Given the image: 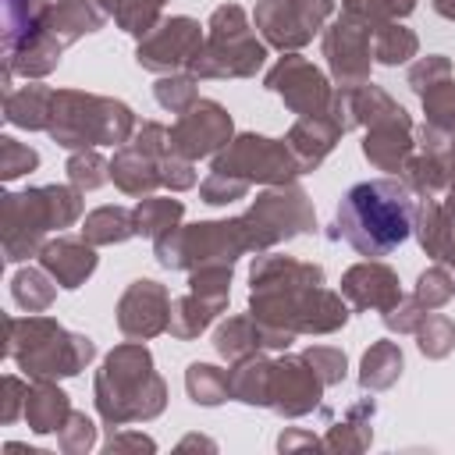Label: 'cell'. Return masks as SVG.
<instances>
[{"label": "cell", "instance_id": "1", "mask_svg": "<svg viewBox=\"0 0 455 455\" xmlns=\"http://www.w3.org/2000/svg\"><path fill=\"white\" fill-rule=\"evenodd\" d=\"M412 192L402 181L377 178L352 185L338 203V231L341 238L366 259L387 256L412 231Z\"/></svg>", "mask_w": 455, "mask_h": 455}, {"label": "cell", "instance_id": "2", "mask_svg": "<svg viewBox=\"0 0 455 455\" xmlns=\"http://www.w3.org/2000/svg\"><path fill=\"white\" fill-rule=\"evenodd\" d=\"M96 402L107 423L149 419L164 409V380L153 373V355L139 341L107 355L96 377Z\"/></svg>", "mask_w": 455, "mask_h": 455}, {"label": "cell", "instance_id": "3", "mask_svg": "<svg viewBox=\"0 0 455 455\" xmlns=\"http://www.w3.org/2000/svg\"><path fill=\"white\" fill-rule=\"evenodd\" d=\"M132 124L135 117L121 100L89 96V92H53L46 132L68 149H85V146H124Z\"/></svg>", "mask_w": 455, "mask_h": 455}, {"label": "cell", "instance_id": "4", "mask_svg": "<svg viewBox=\"0 0 455 455\" xmlns=\"http://www.w3.org/2000/svg\"><path fill=\"white\" fill-rule=\"evenodd\" d=\"M249 309L259 323L284 331V334H327L338 331L348 320L345 302L327 291L323 284H302V288H274V291H252Z\"/></svg>", "mask_w": 455, "mask_h": 455}, {"label": "cell", "instance_id": "5", "mask_svg": "<svg viewBox=\"0 0 455 455\" xmlns=\"http://www.w3.org/2000/svg\"><path fill=\"white\" fill-rule=\"evenodd\" d=\"M210 36L199 50V57L188 64L199 78H249L259 71L267 50L249 32L245 11L235 4H224L210 14Z\"/></svg>", "mask_w": 455, "mask_h": 455}, {"label": "cell", "instance_id": "6", "mask_svg": "<svg viewBox=\"0 0 455 455\" xmlns=\"http://www.w3.org/2000/svg\"><path fill=\"white\" fill-rule=\"evenodd\" d=\"M213 171L238 178L245 185H252V181L288 185L295 174H302L291 146L277 142V139H263V135H238L235 142H228V149L213 160Z\"/></svg>", "mask_w": 455, "mask_h": 455}, {"label": "cell", "instance_id": "7", "mask_svg": "<svg viewBox=\"0 0 455 455\" xmlns=\"http://www.w3.org/2000/svg\"><path fill=\"white\" fill-rule=\"evenodd\" d=\"M249 249H267L274 242H284L291 235H302L313 228V206L302 188L281 185L263 196H256L252 210L242 217Z\"/></svg>", "mask_w": 455, "mask_h": 455}, {"label": "cell", "instance_id": "8", "mask_svg": "<svg viewBox=\"0 0 455 455\" xmlns=\"http://www.w3.org/2000/svg\"><path fill=\"white\" fill-rule=\"evenodd\" d=\"M25 331H28V352H18V363L28 370V373H39V377H71L78 373L89 359H92V341L82 338V334H68L60 323L46 320V316H32L25 320Z\"/></svg>", "mask_w": 455, "mask_h": 455}, {"label": "cell", "instance_id": "9", "mask_svg": "<svg viewBox=\"0 0 455 455\" xmlns=\"http://www.w3.org/2000/svg\"><path fill=\"white\" fill-rule=\"evenodd\" d=\"M4 210H7V235L21 228L28 252H36L39 235L50 231V228H68L78 217L82 199H78L75 188L50 185V188H28L21 196H7Z\"/></svg>", "mask_w": 455, "mask_h": 455}, {"label": "cell", "instance_id": "10", "mask_svg": "<svg viewBox=\"0 0 455 455\" xmlns=\"http://www.w3.org/2000/svg\"><path fill=\"white\" fill-rule=\"evenodd\" d=\"M171 153V142H167V128L149 121L139 128L135 139H128L117 156L110 160V178L121 192L128 196H142V192H153L156 185H164V160Z\"/></svg>", "mask_w": 455, "mask_h": 455}, {"label": "cell", "instance_id": "11", "mask_svg": "<svg viewBox=\"0 0 455 455\" xmlns=\"http://www.w3.org/2000/svg\"><path fill=\"white\" fill-rule=\"evenodd\" d=\"M331 11H334V0H259L252 18L270 46L295 50V46H306L323 28Z\"/></svg>", "mask_w": 455, "mask_h": 455}, {"label": "cell", "instance_id": "12", "mask_svg": "<svg viewBox=\"0 0 455 455\" xmlns=\"http://www.w3.org/2000/svg\"><path fill=\"white\" fill-rule=\"evenodd\" d=\"M167 142H171V153H178L185 160L210 156L231 142V117L220 103L196 100L185 114H178V121L167 132Z\"/></svg>", "mask_w": 455, "mask_h": 455}, {"label": "cell", "instance_id": "13", "mask_svg": "<svg viewBox=\"0 0 455 455\" xmlns=\"http://www.w3.org/2000/svg\"><path fill=\"white\" fill-rule=\"evenodd\" d=\"M267 89L277 92L302 117L331 114V103H334V92H331L327 78L302 57H281L267 71Z\"/></svg>", "mask_w": 455, "mask_h": 455}, {"label": "cell", "instance_id": "14", "mask_svg": "<svg viewBox=\"0 0 455 455\" xmlns=\"http://www.w3.org/2000/svg\"><path fill=\"white\" fill-rule=\"evenodd\" d=\"M203 50V28L199 21L192 18H167V21H156L139 50H135V60L146 68V71H174L181 64H192Z\"/></svg>", "mask_w": 455, "mask_h": 455}, {"label": "cell", "instance_id": "15", "mask_svg": "<svg viewBox=\"0 0 455 455\" xmlns=\"http://www.w3.org/2000/svg\"><path fill=\"white\" fill-rule=\"evenodd\" d=\"M323 53L327 64L334 71V78L341 82V89L348 85H363L370 78V57H373V28L341 14L327 32H323Z\"/></svg>", "mask_w": 455, "mask_h": 455}, {"label": "cell", "instance_id": "16", "mask_svg": "<svg viewBox=\"0 0 455 455\" xmlns=\"http://www.w3.org/2000/svg\"><path fill=\"white\" fill-rule=\"evenodd\" d=\"M171 323V295L160 281H132L117 306V327L128 338H153Z\"/></svg>", "mask_w": 455, "mask_h": 455}, {"label": "cell", "instance_id": "17", "mask_svg": "<svg viewBox=\"0 0 455 455\" xmlns=\"http://www.w3.org/2000/svg\"><path fill=\"white\" fill-rule=\"evenodd\" d=\"M363 153L380 171H402L405 167V160L412 153V121L398 103L366 124Z\"/></svg>", "mask_w": 455, "mask_h": 455}, {"label": "cell", "instance_id": "18", "mask_svg": "<svg viewBox=\"0 0 455 455\" xmlns=\"http://www.w3.org/2000/svg\"><path fill=\"white\" fill-rule=\"evenodd\" d=\"M320 373L309 370V359L302 355H288L281 363H274V384H270V405L284 416H302L316 405L320 398Z\"/></svg>", "mask_w": 455, "mask_h": 455}, {"label": "cell", "instance_id": "19", "mask_svg": "<svg viewBox=\"0 0 455 455\" xmlns=\"http://www.w3.org/2000/svg\"><path fill=\"white\" fill-rule=\"evenodd\" d=\"M341 295L355 309H380V313H387V309H395L402 302L395 270H387L384 263H370V259L352 267L341 277Z\"/></svg>", "mask_w": 455, "mask_h": 455}, {"label": "cell", "instance_id": "20", "mask_svg": "<svg viewBox=\"0 0 455 455\" xmlns=\"http://www.w3.org/2000/svg\"><path fill=\"white\" fill-rule=\"evenodd\" d=\"M341 132H345V128L338 124L334 114L302 117V121L288 132V146H291V153H295V160H299V171H313V167L334 149V142H338Z\"/></svg>", "mask_w": 455, "mask_h": 455}, {"label": "cell", "instance_id": "21", "mask_svg": "<svg viewBox=\"0 0 455 455\" xmlns=\"http://www.w3.org/2000/svg\"><path fill=\"white\" fill-rule=\"evenodd\" d=\"M39 256H43V267L53 274V281L60 288H78L96 270V252L85 242H75V238H57V242L43 245Z\"/></svg>", "mask_w": 455, "mask_h": 455}, {"label": "cell", "instance_id": "22", "mask_svg": "<svg viewBox=\"0 0 455 455\" xmlns=\"http://www.w3.org/2000/svg\"><path fill=\"white\" fill-rule=\"evenodd\" d=\"M252 291H274V288H302V284H323V270L313 263H299L291 256H259L249 270Z\"/></svg>", "mask_w": 455, "mask_h": 455}, {"label": "cell", "instance_id": "23", "mask_svg": "<svg viewBox=\"0 0 455 455\" xmlns=\"http://www.w3.org/2000/svg\"><path fill=\"white\" fill-rule=\"evenodd\" d=\"M103 25V4L100 0H57V7L46 11L43 28L64 46L75 43L82 32H96Z\"/></svg>", "mask_w": 455, "mask_h": 455}, {"label": "cell", "instance_id": "24", "mask_svg": "<svg viewBox=\"0 0 455 455\" xmlns=\"http://www.w3.org/2000/svg\"><path fill=\"white\" fill-rule=\"evenodd\" d=\"M412 228L419 231V245L437 263L455 267V217H448L437 199H423V206L412 217Z\"/></svg>", "mask_w": 455, "mask_h": 455}, {"label": "cell", "instance_id": "25", "mask_svg": "<svg viewBox=\"0 0 455 455\" xmlns=\"http://www.w3.org/2000/svg\"><path fill=\"white\" fill-rule=\"evenodd\" d=\"M228 306V299H220V295H206V291H192L188 288V295H181V299H174L171 302V323H167V331L174 334V338H196L199 331H206L210 327V320L220 313Z\"/></svg>", "mask_w": 455, "mask_h": 455}, {"label": "cell", "instance_id": "26", "mask_svg": "<svg viewBox=\"0 0 455 455\" xmlns=\"http://www.w3.org/2000/svg\"><path fill=\"white\" fill-rule=\"evenodd\" d=\"M231 377V395L249 405H270V384H274V363L259 355L238 359V366L228 373Z\"/></svg>", "mask_w": 455, "mask_h": 455}, {"label": "cell", "instance_id": "27", "mask_svg": "<svg viewBox=\"0 0 455 455\" xmlns=\"http://www.w3.org/2000/svg\"><path fill=\"white\" fill-rule=\"evenodd\" d=\"M132 235H139V231H135L132 210H124V206H100L82 224V238L89 245H110V242H124Z\"/></svg>", "mask_w": 455, "mask_h": 455}, {"label": "cell", "instance_id": "28", "mask_svg": "<svg viewBox=\"0 0 455 455\" xmlns=\"http://www.w3.org/2000/svg\"><path fill=\"white\" fill-rule=\"evenodd\" d=\"M50 110H53V92L43 89V85H28V89L7 96V121L11 124L46 128L50 124Z\"/></svg>", "mask_w": 455, "mask_h": 455}, {"label": "cell", "instance_id": "29", "mask_svg": "<svg viewBox=\"0 0 455 455\" xmlns=\"http://www.w3.org/2000/svg\"><path fill=\"white\" fill-rule=\"evenodd\" d=\"M398 373H402V348L395 341H377L363 355V373H359L363 387H373V391L391 387L398 380Z\"/></svg>", "mask_w": 455, "mask_h": 455}, {"label": "cell", "instance_id": "30", "mask_svg": "<svg viewBox=\"0 0 455 455\" xmlns=\"http://www.w3.org/2000/svg\"><path fill=\"white\" fill-rule=\"evenodd\" d=\"M46 0H4V25H7V53L36 36L46 18Z\"/></svg>", "mask_w": 455, "mask_h": 455}, {"label": "cell", "instance_id": "31", "mask_svg": "<svg viewBox=\"0 0 455 455\" xmlns=\"http://www.w3.org/2000/svg\"><path fill=\"white\" fill-rule=\"evenodd\" d=\"M181 213H185V206H181L178 199H142V203L132 210L135 231H139V235H149L153 242L164 238L167 231H174L178 220H181Z\"/></svg>", "mask_w": 455, "mask_h": 455}, {"label": "cell", "instance_id": "32", "mask_svg": "<svg viewBox=\"0 0 455 455\" xmlns=\"http://www.w3.org/2000/svg\"><path fill=\"white\" fill-rule=\"evenodd\" d=\"M25 416H28V427L39 430V434L57 430V427L64 423V416H68V398H64V391L50 387V384H39V387L28 395Z\"/></svg>", "mask_w": 455, "mask_h": 455}, {"label": "cell", "instance_id": "33", "mask_svg": "<svg viewBox=\"0 0 455 455\" xmlns=\"http://www.w3.org/2000/svg\"><path fill=\"white\" fill-rule=\"evenodd\" d=\"M185 387L192 395V402L199 405H217L231 395V377L210 363H192L188 373H185Z\"/></svg>", "mask_w": 455, "mask_h": 455}, {"label": "cell", "instance_id": "34", "mask_svg": "<svg viewBox=\"0 0 455 455\" xmlns=\"http://www.w3.org/2000/svg\"><path fill=\"white\" fill-rule=\"evenodd\" d=\"M100 4L124 32H135V36H146L156 25L164 7V0H100Z\"/></svg>", "mask_w": 455, "mask_h": 455}, {"label": "cell", "instance_id": "35", "mask_svg": "<svg viewBox=\"0 0 455 455\" xmlns=\"http://www.w3.org/2000/svg\"><path fill=\"white\" fill-rule=\"evenodd\" d=\"M416 36L398 25V21H387V25H377L373 28V57L380 64H402L409 57H416Z\"/></svg>", "mask_w": 455, "mask_h": 455}, {"label": "cell", "instance_id": "36", "mask_svg": "<svg viewBox=\"0 0 455 455\" xmlns=\"http://www.w3.org/2000/svg\"><path fill=\"white\" fill-rule=\"evenodd\" d=\"M412 7H416V0H345L341 11H345L348 18H355V21L370 25V28H377V25H387V21H395V18H405Z\"/></svg>", "mask_w": 455, "mask_h": 455}, {"label": "cell", "instance_id": "37", "mask_svg": "<svg viewBox=\"0 0 455 455\" xmlns=\"http://www.w3.org/2000/svg\"><path fill=\"white\" fill-rule=\"evenodd\" d=\"M419 100H423L427 124H430V128L455 132V78H444V82L430 85Z\"/></svg>", "mask_w": 455, "mask_h": 455}, {"label": "cell", "instance_id": "38", "mask_svg": "<svg viewBox=\"0 0 455 455\" xmlns=\"http://www.w3.org/2000/svg\"><path fill=\"white\" fill-rule=\"evenodd\" d=\"M451 295H455V277L444 270V263H437V267H430V270L419 274V284H416V295H412V299H416L423 309H437V306H444Z\"/></svg>", "mask_w": 455, "mask_h": 455}, {"label": "cell", "instance_id": "39", "mask_svg": "<svg viewBox=\"0 0 455 455\" xmlns=\"http://www.w3.org/2000/svg\"><path fill=\"white\" fill-rule=\"evenodd\" d=\"M153 92H156V103H160L164 110H171V114H185V110L199 100V92H196V78H192V75H171V78H160Z\"/></svg>", "mask_w": 455, "mask_h": 455}, {"label": "cell", "instance_id": "40", "mask_svg": "<svg viewBox=\"0 0 455 455\" xmlns=\"http://www.w3.org/2000/svg\"><path fill=\"white\" fill-rule=\"evenodd\" d=\"M416 334H419V348H423V355H430V359L448 355L451 345H455V327H451L448 316H427V320L416 327Z\"/></svg>", "mask_w": 455, "mask_h": 455}, {"label": "cell", "instance_id": "41", "mask_svg": "<svg viewBox=\"0 0 455 455\" xmlns=\"http://www.w3.org/2000/svg\"><path fill=\"white\" fill-rule=\"evenodd\" d=\"M14 299H18V306H25L28 313H36V309H46V306H50L53 288L46 284V277H43L39 270H25V274L14 277Z\"/></svg>", "mask_w": 455, "mask_h": 455}, {"label": "cell", "instance_id": "42", "mask_svg": "<svg viewBox=\"0 0 455 455\" xmlns=\"http://www.w3.org/2000/svg\"><path fill=\"white\" fill-rule=\"evenodd\" d=\"M103 171H110L96 153H75L71 160H68V178H71V185L82 192V188H96V185H103L107 181V174Z\"/></svg>", "mask_w": 455, "mask_h": 455}, {"label": "cell", "instance_id": "43", "mask_svg": "<svg viewBox=\"0 0 455 455\" xmlns=\"http://www.w3.org/2000/svg\"><path fill=\"white\" fill-rule=\"evenodd\" d=\"M444 78H451V64H448V57H441V53L423 57V60L412 64V71H409V85H412L416 96H423L430 85H437V82H444Z\"/></svg>", "mask_w": 455, "mask_h": 455}, {"label": "cell", "instance_id": "44", "mask_svg": "<svg viewBox=\"0 0 455 455\" xmlns=\"http://www.w3.org/2000/svg\"><path fill=\"white\" fill-rule=\"evenodd\" d=\"M306 359L309 366L320 373L323 384H338L345 377V352L331 348V345H316V348H306Z\"/></svg>", "mask_w": 455, "mask_h": 455}, {"label": "cell", "instance_id": "45", "mask_svg": "<svg viewBox=\"0 0 455 455\" xmlns=\"http://www.w3.org/2000/svg\"><path fill=\"white\" fill-rule=\"evenodd\" d=\"M0 142H4V178H18V174H25V171H32L39 164L36 149L18 146L14 139H0Z\"/></svg>", "mask_w": 455, "mask_h": 455}, {"label": "cell", "instance_id": "46", "mask_svg": "<svg viewBox=\"0 0 455 455\" xmlns=\"http://www.w3.org/2000/svg\"><path fill=\"white\" fill-rule=\"evenodd\" d=\"M164 185H171V188H192L196 185L192 160H185L178 153H167V160H164Z\"/></svg>", "mask_w": 455, "mask_h": 455}, {"label": "cell", "instance_id": "47", "mask_svg": "<svg viewBox=\"0 0 455 455\" xmlns=\"http://www.w3.org/2000/svg\"><path fill=\"white\" fill-rule=\"evenodd\" d=\"M434 11H437L441 18H451V21H455V0H434Z\"/></svg>", "mask_w": 455, "mask_h": 455}]
</instances>
